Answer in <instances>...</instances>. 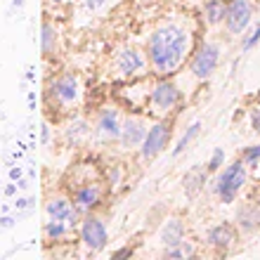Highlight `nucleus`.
Segmentation results:
<instances>
[{"mask_svg": "<svg viewBox=\"0 0 260 260\" xmlns=\"http://www.w3.org/2000/svg\"><path fill=\"white\" fill-rule=\"evenodd\" d=\"M192 45V36L182 26L168 24L156 28L149 38V59L158 74H173L182 64L187 50Z\"/></svg>", "mask_w": 260, "mask_h": 260, "instance_id": "f257e3e1", "label": "nucleus"}, {"mask_svg": "<svg viewBox=\"0 0 260 260\" xmlns=\"http://www.w3.org/2000/svg\"><path fill=\"white\" fill-rule=\"evenodd\" d=\"M244 178H246L244 164H232L225 173H222V175H220V180H218V194H220V199H222L225 204H230V201L237 197L239 187L244 185Z\"/></svg>", "mask_w": 260, "mask_h": 260, "instance_id": "f03ea898", "label": "nucleus"}, {"mask_svg": "<svg viewBox=\"0 0 260 260\" xmlns=\"http://www.w3.org/2000/svg\"><path fill=\"white\" fill-rule=\"evenodd\" d=\"M251 14H253V3H251V0H232V3L227 5V12H225L227 28H230L232 34H241V31L248 26Z\"/></svg>", "mask_w": 260, "mask_h": 260, "instance_id": "7ed1b4c3", "label": "nucleus"}, {"mask_svg": "<svg viewBox=\"0 0 260 260\" xmlns=\"http://www.w3.org/2000/svg\"><path fill=\"white\" fill-rule=\"evenodd\" d=\"M116 69L121 76H140L144 74V69H147V59L142 57V52L135 48H125L123 52H118L116 57Z\"/></svg>", "mask_w": 260, "mask_h": 260, "instance_id": "20e7f679", "label": "nucleus"}, {"mask_svg": "<svg viewBox=\"0 0 260 260\" xmlns=\"http://www.w3.org/2000/svg\"><path fill=\"white\" fill-rule=\"evenodd\" d=\"M218 59H220L218 45H213V43L204 45V50L194 57V62H192L194 76H197V78H208V76L215 71V67H218Z\"/></svg>", "mask_w": 260, "mask_h": 260, "instance_id": "39448f33", "label": "nucleus"}, {"mask_svg": "<svg viewBox=\"0 0 260 260\" xmlns=\"http://www.w3.org/2000/svg\"><path fill=\"white\" fill-rule=\"evenodd\" d=\"M52 95L59 104H74L78 100V78L74 74H64L52 83Z\"/></svg>", "mask_w": 260, "mask_h": 260, "instance_id": "423d86ee", "label": "nucleus"}, {"mask_svg": "<svg viewBox=\"0 0 260 260\" xmlns=\"http://www.w3.org/2000/svg\"><path fill=\"white\" fill-rule=\"evenodd\" d=\"M149 100H151V104H154L156 111H171L173 107L180 102V92L173 83H158Z\"/></svg>", "mask_w": 260, "mask_h": 260, "instance_id": "0eeeda50", "label": "nucleus"}, {"mask_svg": "<svg viewBox=\"0 0 260 260\" xmlns=\"http://www.w3.org/2000/svg\"><path fill=\"white\" fill-rule=\"evenodd\" d=\"M83 241H85V246L90 248V251H100V248L107 244V230H104L102 220L97 218H88L85 222H83Z\"/></svg>", "mask_w": 260, "mask_h": 260, "instance_id": "6e6552de", "label": "nucleus"}, {"mask_svg": "<svg viewBox=\"0 0 260 260\" xmlns=\"http://www.w3.org/2000/svg\"><path fill=\"white\" fill-rule=\"evenodd\" d=\"M166 142H168V128H166L164 123L149 128V133H147L144 140H142V156L144 158H154L158 151L166 147Z\"/></svg>", "mask_w": 260, "mask_h": 260, "instance_id": "1a4fd4ad", "label": "nucleus"}, {"mask_svg": "<svg viewBox=\"0 0 260 260\" xmlns=\"http://www.w3.org/2000/svg\"><path fill=\"white\" fill-rule=\"evenodd\" d=\"M144 135H147V128L140 118H128L123 125H121V142L123 147H137L142 144Z\"/></svg>", "mask_w": 260, "mask_h": 260, "instance_id": "9d476101", "label": "nucleus"}, {"mask_svg": "<svg viewBox=\"0 0 260 260\" xmlns=\"http://www.w3.org/2000/svg\"><path fill=\"white\" fill-rule=\"evenodd\" d=\"M97 130L104 140H116L121 137V123H118V114L111 109H104L100 114V121H97Z\"/></svg>", "mask_w": 260, "mask_h": 260, "instance_id": "9b49d317", "label": "nucleus"}, {"mask_svg": "<svg viewBox=\"0 0 260 260\" xmlns=\"http://www.w3.org/2000/svg\"><path fill=\"white\" fill-rule=\"evenodd\" d=\"M48 215H50V220H59V222H74L76 220V211L71 208L69 201H64V199L50 201L48 204Z\"/></svg>", "mask_w": 260, "mask_h": 260, "instance_id": "f8f14e48", "label": "nucleus"}, {"mask_svg": "<svg viewBox=\"0 0 260 260\" xmlns=\"http://www.w3.org/2000/svg\"><path fill=\"white\" fill-rule=\"evenodd\" d=\"M182 234H185V230H182V222H180V220H171V222H168V225L164 227V234H161V237H164V244L168 248H173V246H182Z\"/></svg>", "mask_w": 260, "mask_h": 260, "instance_id": "ddd939ff", "label": "nucleus"}, {"mask_svg": "<svg viewBox=\"0 0 260 260\" xmlns=\"http://www.w3.org/2000/svg\"><path fill=\"white\" fill-rule=\"evenodd\" d=\"M97 201H100V189L92 185L83 187V189H78V194H76V208H78V211H88Z\"/></svg>", "mask_w": 260, "mask_h": 260, "instance_id": "4468645a", "label": "nucleus"}, {"mask_svg": "<svg viewBox=\"0 0 260 260\" xmlns=\"http://www.w3.org/2000/svg\"><path fill=\"white\" fill-rule=\"evenodd\" d=\"M225 12H227V7L222 0H208L206 3V19L211 21V24H218V21L225 19Z\"/></svg>", "mask_w": 260, "mask_h": 260, "instance_id": "2eb2a0df", "label": "nucleus"}, {"mask_svg": "<svg viewBox=\"0 0 260 260\" xmlns=\"http://www.w3.org/2000/svg\"><path fill=\"white\" fill-rule=\"evenodd\" d=\"M232 241H234V232L227 225H220L215 230H211V244H215V246H230Z\"/></svg>", "mask_w": 260, "mask_h": 260, "instance_id": "dca6fc26", "label": "nucleus"}, {"mask_svg": "<svg viewBox=\"0 0 260 260\" xmlns=\"http://www.w3.org/2000/svg\"><path fill=\"white\" fill-rule=\"evenodd\" d=\"M55 45H57V31L50 24H45L43 28V52L45 55H52L55 52Z\"/></svg>", "mask_w": 260, "mask_h": 260, "instance_id": "f3484780", "label": "nucleus"}, {"mask_svg": "<svg viewBox=\"0 0 260 260\" xmlns=\"http://www.w3.org/2000/svg\"><path fill=\"white\" fill-rule=\"evenodd\" d=\"M64 232H67V227H64V222H59V220H50L48 225H45L48 239H59V237H64Z\"/></svg>", "mask_w": 260, "mask_h": 260, "instance_id": "a211bd4d", "label": "nucleus"}, {"mask_svg": "<svg viewBox=\"0 0 260 260\" xmlns=\"http://www.w3.org/2000/svg\"><path fill=\"white\" fill-rule=\"evenodd\" d=\"M199 128H201V125H199V123H194L192 128L187 130L185 135H182V140H180V142H178V147H175V154H180V151H185V149H187V144H189V142H192V140H194V135H197V133H199Z\"/></svg>", "mask_w": 260, "mask_h": 260, "instance_id": "6ab92c4d", "label": "nucleus"}, {"mask_svg": "<svg viewBox=\"0 0 260 260\" xmlns=\"http://www.w3.org/2000/svg\"><path fill=\"white\" fill-rule=\"evenodd\" d=\"M199 182H204V173H201V171H194L192 175L185 180V185H187V189H189V192H194V189H199V187H201Z\"/></svg>", "mask_w": 260, "mask_h": 260, "instance_id": "aec40b11", "label": "nucleus"}, {"mask_svg": "<svg viewBox=\"0 0 260 260\" xmlns=\"http://www.w3.org/2000/svg\"><path fill=\"white\" fill-rule=\"evenodd\" d=\"M222 161H225V151L215 149V151H213V158H211V164H208V168H211V171H218Z\"/></svg>", "mask_w": 260, "mask_h": 260, "instance_id": "412c9836", "label": "nucleus"}, {"mask_svg": "<svg viewBox=\"0 0 260 260\" xmlns=\"http://www.w3.org/2000/svg\"><path fill=\"white\" fill-rule=\"evenodd\" d=\"M258 41H260V24L253 28V34H251V36H248V38H246V41H244V50H251V48H253V45H255V43H258Z\"/></svg>", "mask_w": 260, "mask_h": 260, "instance_id": "4be33fe9", "label": "nucleus"}, {"mask_svg": "<svg viewBox=\"0 0 260 260\" xmlns=\"http://www.w3.org/2000/svg\"><path fill=\"white\" fill-rule=\"evenodd\" d=\"M244 158H246V161H258L260 158V144H255V147H251V149L244 151Z\"/></svg>", "mask_w": 260, "mask_h": 260, "instance_id": "5701e85b", "label": "nucleus"}, {"mask_svg": "<svg viewBox=\"0 0 260 260\" xmlns=\"http://www.w3.org/2000/svg\"><path fill=\"white\" fill-rule=\"evenodd\" d=\"M104 3H107V0H83V5L88 7V10H92V12H95V10H100Z\"/></svg>", "mask_w": 260, "mask_h": 260, "instance_id": "b1692460", "label": "nucleus"}, {"mask_svg": "<svg viewBox=\"0 0 260 260\" xmlns=\"http://www.w3.org/2000/svg\"><path fill=\"white\" fill-rule=\"evenodd\" d=\"M50 3H64V0H50Z\"/></svg>", "mask_w": 260, "mask_h": 260, "instance_id": "393cba45", "label": "nucleus"}]
</instances>
